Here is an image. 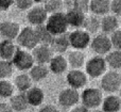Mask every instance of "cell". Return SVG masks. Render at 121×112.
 I'll return each mask as SVG.
<instances>
[{"mask_svg": "<svg viewBox=\"0 0 121 112\" xmlns=\"http://www.w3.org/2000/svg\"><path fill=\"white\" fill-rule=\"evenodd\" d=\"M111 41L113 47H115L117 50H121V28H118L111 34Z\"/></svg>", "mask_w": 121, "mask_h": 112, "instance_id": "obj_33", "label": "cell"}, {"mask_svg": "<svg viewBox=\"0 0 121 112\" xmlns=\"http://www.w3.org/2000/svg\"><path fill=\"white\" fill-rule=\"evenodd\" d=\"M13 65L12 61H6V60H0V80L8 79L13 74Z\"/></svg>", "mask_w": 121, "mask_h": 112, "instance_id": "obj_31", "label": "cell"}, {"mask_svg": "<svg viewBox=\"0 0 121 112\" xmlns=\"http://www.w3.org/2000/svg\"><path fill=\"white\" fill-rule=\"evenodd\" d=\"M45 26L53 36L67 33V29L69 27L66 19V15L62 12L50 14V16H48V19H47Z\"/></svg>", "mask_w": 121, "mask_h": 112, "instance_id": "obj_1", "label": "cell"}, {"mask_svg": "<svg viewBox=\"0 0 121 112\" xmlns=\"http://www.w3.org/2000/svg\"><path fill=\"white\" fill-rule=\"evenodd\" d=\"M15 0H0V12L8 11L14 4Z\"/></svg>", "mask_w": 121, "mask_h": 112, "instance_id": "obj_36", "label": "cell"}, {"mask_svg": "<svg viewBox=\"0 0 121 112\" xmlns=\"http://www.w3.org/2000/svg\"><path fill=\"white\" fill-rule=\"evenodd\" d=\"M82 105L88 109H97L99 106L102 105L103 95L102 92L97 88H87L81 94Z\"/></svg>", "mask_w": 121, "mask_h": 112, "instance_id": "obj_3", "label": "cell"}, {"mask_svg": "<svg viewBox=\"0 0 121 112\" xmlns=\"http://www.w3.org/2000/svg\"><path fill=\"white\" fill-rule=\"evenodd\" d=\"M49 74V70L44 64H34L33 67L29 70V76L32 81H42L47 78Z\"/></svg>", "mask_w": 121, "mask_h": 112, "instance_id": "obj_24", "label": "cell"}, {"mask_svg": "<svg viewBox=\"0 0 121 112\" xmlns=\"http://www.w3.org/2000/svg\"><path fill=\"white\" fill-rule=\"evenodd\" d=\"M66 15V19L68 26L75 29H81L83 28L84 23H85L86 19V15L85 13L81 12V11L74 10V9H70V10H67V12L65 13Z\"/></svg>", "mask_w": 121, "mask_h": 112, "instance_id": "obj_14", "label": "cell"}, {"mask_svg": "<svg viewBox=\"0 0 121 112\" xmlns=\"http://www.w3.org/2000/svg\"><path fill=\"white\" fill-rule=\"evenodd\" d=\"M51 49L55 52H59L60 55L67 50L70 47V42H69V33H64L60 35L54 36L53 41L50 45Z\"/></svg>", "mask_w": 121, "mask_h": 112, "instance_id": "obj_18", "label": "cell"}, {"mask_svg": "<svg viewBox=\"0 0 121 112\" xmlns=\"http://www.w3.org/2000/svg\"><path fill=\"white\" fill-rule=\"evenodd\" d=\"M89 11L96 15L105 16L111 11V0H90Z\"/></svg>", "mask_w": 121, "mask_h": 112, "instance_id": "obj_17", "label": "cell"}, {"mask_svg": "<svg viewBox=\"0 0 121 112\" xmlns=\"http://www.w3.org/2000/svg\"><path fill=\"white\" fill-rule=\"evenodd\" d=\"M119 28V23L116 15H105L101 20V29L104 34H112Z\"/></svg>", "mask_w": 121, "mask_h": 112, "instance_id": "obj_21", "label": "cell"}, {"mask_svg": "<svg viewBox=\"0 0 121 112\" xmlns=\"http://www.w3.org/2000/svg\"><path fill=\"white\" fill-rule=\"evenodd\" d=\"M38 112H60L59 109L53 105H45L42 108H39Z\"/></svg>", "mask_w": 121, "mask_h": 112, "instance_id": "obj_37", "label": "cell"}, {"mask_svg": "<svg viewBox=\"0 0 121 112\" xmlns=\"http://www.w3.org/2000/svg\"><path fill=\"white\" fill-rule=\"evenodd\" d=\"M20 30V26L16 21L6 20L0 23V35L4 40L13 41L14 38H17Z\"/></svg>", "mask_w": 121, "mask_h": 112, "instance_id": "obj_13", "label": "cell"}, {"mask_svg": "<svg viewBox=\"0 0 121 112\" xmlns=\"http://www.w3.org/2000/svg\"><path fill=\"white\" fill-rule=\"evenodd\" d=\"M67 62L72 70H81V67L85 64V55L81 50H73L69 52Z\"/></svg>", "mask_w": 121, "mask_h": 112, "instance_id": "obj_23", "label": "cell"}, {"mask_svg": "<svg viewBox=\"0 0 121 112\" xmlns=\"http://www.w3.org/2000/svg\"><path fill=\"white\" fill-rule=\"evenodd\" d=\"M18 47L13 43V41L3 40L0 42V58L1 60L12 61Z\"/></svg>", "mask_w": 121, "mask_h": 112, "instance_id": "obj_16", "label": "cell"}, {"mask_svg": "<svg viewBox=\"0 0 121 112\" xmlns=\"http://www.w3.org/2000/svg\"><path fill=\"white\" fill-rule=\"evenodd\" d=\"M101 28V21H99V19L95 16H86L85 23H84L83 29L85 31H87L89 34L96 33L99 29Z\"/></svg>", "mask_w": 121, "mask_h": 112, "instance_id": "obj_29", "label": "cell"}, {"mask_svg": "<svg viewBox=\"0 0 121 112\" xmlns=\"http://www.w3.org/2000/svg\"><path fill=\"white\" fill-rule=\"evenodd\" d=\"M70 112H90L89 109L86 108L84 105H79V106H74L72 108V110H71Z\"/></svg>", "mask_w": 121, "mask_h": 112, "instance_id": "obj_39", "label": "cell"}, {"mask_svg": "<svg viewBox=\"0 0 121 112\" xmlns=\"http://www.w3.org/2000/svg\"><path fill=\"white\" fill-rule=\"evenodd\" d=\"M121 88V74L116 70H108L101 78V89L106 93L114 94Z\"/></svg>", "mask_w": 121, "mask_h": 112, "instance_id": "obj_4", "label": "cell"}, {"mask_svg": "<svg viewBox=\"0 0 121 112\" xmlns=\"http://www.w3.org/2000/svg\"><path fill=\"white\" fill-rule=\"evenodd\" d=\"M0 112H14V110L8 103H0Z\"/></svg>", "mask_w": 121, "mask_h": 112, "instance_id": "obj_38", "label": "cell"}, {"mask_svg": "<svg viewBox=\"0 0 121 112\" xmlns=\"http://www.w3.org/2000/svg\"><path fill=\"white\" fill-rule=\"evenodd\" d=\"M10 105L12 107V109L15 112H22L29 106V103L27 100V96L26 93H19L15 94L11 97L10 99Z\"/></svg>", "mask_w": 121, "mask_h": 112, "instance_id": "obj_22", "label": "cell"}, {"mask_svg": "<svg viewBox=\"0 0 121 112\" xmlns=\"http://www.w3.org/2000/svg\"><path fill=\"white\" fill-rule=\"evenodd\" d=\"M26 96H27V100L29 103V106L38 107L43 104L45 99V94L40 88L37 87H32L28 92H26Z\"/></svg>", "mask_w": 121, "mask_h": 112, "instance_id": "obj_19", "label": "cell"}, {"mask_svg": "<svg viewBox=\"0 0 121 112\" xmlns=\"http://www.w3.org/2000/svg\"><path fill=\"white\" fill-rule=\"evenodd\" d=\"M106 63L107 66L112 68L113 70L121 68V50H113L106 55Z\"/></svg>", "mask_w": 121, "mask_h": 112, "instance_id": "obj_27", "label": "cell"}, {"mask_svg": "<svg viewBox=\"0 0 121 112\" xmlns=\"http://www.w3.org/2000/svg\"><path fill=\"white\" fill-rule=\"evenodd\" d=\"M35 31H36V35H37L38 44L49 45L50 46L54 36L48 31L46 26L42 25V26H38V27H35Z\"/></svg>", "mask_w": 121, "mask_h": 112, "instance_id": "obj_26", "label": "cell"}, {"mask_svg": "<svg viewBox=\"0 0 121 112\" xmlns=\"http://www.w3.org/2000/svg\"><path fill=\"white\" fill-rule=\"evenodd\" d=\"M119 97L121 98V88H120V90H119Z\"/></svg>", "mask_w": 121, "mask_h": 112, "instance_id": "obj_42", "label": "cell"}, {"mask_svg": "<svg viewBox=\"0 0 121 112\" xmlns=\"http://www.w3.org/2000/svg\"><path fill=\"white\" fill-rule=\"evenodd\" d=\"M63 5H64L63 0H47V2L44 4V8L48 13L54 14V13L60 12Z\"/></svg>", "mask_w": 121, "mask_h": 112, "instance_id": "obj_32", "label": "cell"}, {"mask_svg": "<svg viewBox=\"0 0 121 112\" xmlns=\"http://www.w3.org/2000/svg\"><path fill=\"white\" fill-rule=\"evenodd\" d=\"M102 110L104 112H119L121 109V98L117 95H111L103 98Z\"/></svg>", "mask_w": 121, "mask_h": 112, "instance_id": "obj_20", "label": "cell"}, {"mask_svg": "<svg viewBox=\"0 0 121 112\" xmlns=\"http://www.w3.org/2000/svg\"><path fill=\"white\" fill-rule=\"evenodd\" d=\"M90 47H91L92 51L96 52L98 56H102L111 52L113 45H112L109 36H107L106 34H98L94 38H91Z\"/></svg>", "mask_w": 121, "mask_h": 112, "instance_id": "obj_8", "label": "cell"}, {"mask_svg": "<svg viewBox=\"0 0 121 112\" xmlns=\"http://www.w3.org/2000/svg\"><path fill=\"white\" fill-rule=\"evenodd\" d=\"M80 99H81V95L78 90L72 89L70 87L62 90L59 94V104L64 108H71L77 106Z\"/></svg>", "mask_w": 121, "mask_h": 112, "instance_id": "obj_9", "label": "cell"}, {"mask_svg": "<svg viewBox=\"0 0 121 112\" xmlns=\"http://www.w3.org/2000/svg\"><path fill=\"white\" fill-rule=\"evenodd\" d=\"M32 56L36 64H47L52 59V49L49 45L38 44L35 48L32 50Z\"/></svg>", "mask_w": 121, "mask_h": 112, "instance_id": "obj_12", "label": "cell"}, {"mask_svg": "<svg viewBox=\"0 0 121 112\" xmlns=\"http://www.w3.org/2000/svg\"><path fill=\"white\" fill-rule=\"evenodd\" d=\"M15 85L9 80H0V97L1 98H11L14 95Z\"/></svg>", "mask_w": 121, "mask_h": 112, "instance_id": "obj_30", "label": "cell"}, {"mask_svg": "<svg viewBox=\"0 0 121 112\" xmlns=\"http://www.w3.org/2000/svg\"><path fill=\"white\" fill-rule=\"evenodd\" d=\"M68 67V62L65 57L62 55L53 56L52 59L49 62V70L52 72L54 75H62L66 72Z\"/></svg>", "mask_w": 121, "mask_h": 112, "instance_id": "obj_15", "label": "cell"}, {"mask_svg": "<svg viewBox=\"0 0 121 112\" xmlns=\"http://www.w3.org/2000/svg\"><path fill=\"white\" fill-rule=\"evenodd\" d=\"M34 3H37V4H43L44 5L45 3L47 2V0H33Z\"/></svg>", "mask_w": 121, "mask_h": 112, "instance_id": "obj_40", "label": "cell"}, {"mask_svg": "<svg viewBox=\"0 0 121 112\" xmlns=\"http://www.w3.org/2000/svg\"><path fill=\"white\" fill-rule=\"evenodd\" d=\"M111 11L116 16H121V0H112Z\"/></svg>", "mask_w": 121, "mask_h": 112, "instance_id": "obj_35", "label": "cell"}, {"mask_svg": "<svg viewBox=\"0 0 121 112\" xmlns=\"http://www.w3.org/2000/svg\"><path fill=\"white\" fill-rule=\"evenodd\" d=\"M69 87L79 90L85 87L87 83V74L81 70H71L66 76Z\"/></svg>", "mask_w": 121, "mask_h": 112, "instance_id": "obj_11", "label": "cell"}, {"mask_svg": "<svg viewBox=\"0 0 121 112\" xmlns=\"http://www.w3.org/2000/svg\"><path fill=\"white\" fill-rule=\"evenodd\" d=\"M90 112H104L103 110H100V109H94V110H91Z\"/></svg>", "mask_w": 121, "mask_h": 112, "instance_id": "obj_41", "label": "cell"}, {"mask_svg": "<svg viewBox=\"0 0 121 112\" xmlns=\"http://www.w3.org/2000/svg\"><path fill=\"white\" fill-rule=\"evenodd\" d=\"M14 3L18 10L26 11V10H30L32 8L34 1L33 0H15Z\"/></svg>", "mask_w": 121, "mask_h": 112, "instance_id": "obj_34", "label": "cell"}, {"mask_svg": "<svg viewBox=\"0 0 121 112\" xmlns=\"http://www.w3.org/2000/svg\"><path fill=\"white\" fill-rule=\"evenodd\" d=\"M17 43L19 46L26 49H32L33 50L38 45L37 35H36L35 28L25 27L20 30L18 36H17Z\"/></svg>", "mask_w": 121, "mask_h": 112, "instance_id": "obj_7", "label": "cell"}, {"mask_svg": "<svg viewBox=\"0 0 121 112\" xmlns=\"http://www.w3.org/2000/svg\"><path fill=\"white\" fill-rule=\"evenodd\" d=\"M34 58L32 53L29 51L25 50L21 48H17V51L15 53L14 58L12 60V63L18 70L21 72H26V70H30L34 65Z\"/></svg>", "mask_w": 121, "mask_h": 112, "instance_id": "obj_6", "label": "cell"}, {"mask_svg": "<svg viewBox=\"0 0 121 112\" xmlns=\"http://www.w3.org/2000/svg\"><path fill=\"white\" fill-rule=\"evenodd\" d=\"M14 85L20 93H26L32 88V79L28 74H20L15 78Z\"/></svg>", "mask_w": 121, "mask_h": 112, "instance_id": "obj_25", "label": "cell"}, {"mask_svg": "<svg viewBox=\"0 0 121 112\" xmlns=\"http://www.w3.org/2000/svg\"><path fill=\"white\" fill-rule=\"evenodd\" d=\"M89 1L90 0H66L65 4L67 5L68 10L74 9L86 14L89 11Z\"/></svg>", "mask_w": 121, "mask_h": 112, "instance_id": "obj_28", "label": "cell"}, {"mask_svg": "<svg viewBox=\"0 0 121 112\" xmlns=\"http://www.w3.org/2000/svg\"><path fill=\"white\" fill-rule=\"evenodd\" d=\"M107 63L105 58L100 56L89 59L85 64V73L90 78H99L102 77L107 72Z\"/></svg>", "mask_w": 121, "mask_h": 112, "instance_id": "obj_2", "label": "cell"}, {"mask_svg": "<svg viewBox=\"0 0 121 112\" xmlns=\"http://www.w3.org/2000/svg\"><path fill=\"white\" fill-rule=\"evenodd\" d=\"M69 42L70 47L74 50H83L90 45L91 38L90 34L84 29H75L74 31L69 33Z\"/></svg>", "mask_w": 121, "mask_h": 112, "instance_id": "obj_5", "label": "cell"}, {"mask_svg": "<svg viewBox=\"0 0 121 112\" xmlns=\"http://www.w3.org/2000/svg\"><path fill=\"white\" fill-rule=\"evenodd\" d=\"M27 19L31 25L38 27L46 23L48 19V12L44 8V5L32 6L27 14Z\"/></svg>", "mask_w": 121, "mask_h": 112, "instance_id": "obj_10", "label": "cell"}]
</instances>
